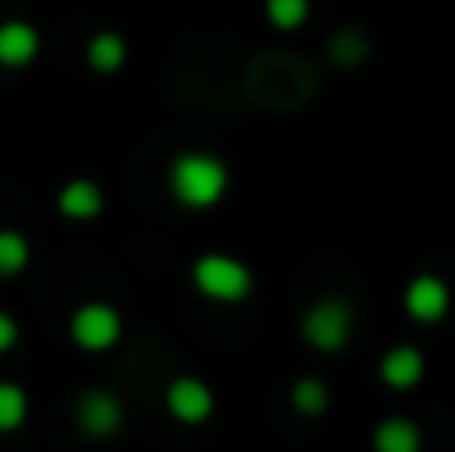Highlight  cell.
Masks as SVG:
<instances>
[{
	"mask_svg": "<svg viewBox=\"0 0 455 452\" xmlns=\"http://www.w3.org/2000/svg\"><path fill=\"white\" fill-rule=\"evenodd\" d=\"M32 56H36V32L20 20L4 24V28H0V61L16 69V64H28Z\"/></svg>",
	"mask_w": 455,
	"mask_h": 452,
	"instance_id": "11",
	"label": "cell"
},
{
	"mask_svg": "<svg viewBox=\"0 0 455 452\" xmlns=\"http://www.w3.org/2000/svg\"><path fill=\"white\" fill-rule=\"evenodd\" d=\"M328 56L336 69H355V64H363V56H368V36H363L360 28H339L336 36L328 40Z\"/></svg>",
	"mask_w": 455,
	"mask_h": 452,
	"instance_id": "12",
	"label": "cell"
},
{
	"mask_svg": "<svg viewBox=\"0 0 455 452\" xmlns=\"http://www.w3.org/2000/svg\"><path fill=\"white\" fill-rule=\"evenodd\" d=\"M24 421V392L16 384H0V432L16 429Z\"/></svg>",
	"mask_w": 455,
	"mask_h": 452,
	"instance_id": "17",
	"label": "cell"
},
{
	"mask_svg": "<svg viewBox=\"0 0 455 452\" xmlns=\"http://www.w3.org/2000/svg\"><path fill=\"white\" fill-rule=\"evenodd\" d=\"M379 376H384V384H392V389H416L419 376H424V357H419V349H411V344L387 349L384 365H379Z\"/></svg>",
	"mask_w": 455,
	"mask_h": 452,
	"instance_id": "9",
	"label": "cell"
},
{
	"mask_svg": "<svg viewBox=\"0 0 455 452\" xmlns=\"http://www.w3.org/2000/svg\"><path fill=\"white\" fill-rule=\"evenodd\" d=\"M28 261V245H24L16 232H0V272H20Z\"/></svg>",
	"mask_w": 455,
	"mask_h": 452,
	"instance_id": "18",
	"label": "cell"
},
{
	"mask_svg": "<svg viewBox=\"0 0 455 452\" xmlns=\"http://www.w3.org/2000/svg\"><path fill=\"white\" fill-rule=\"evenodd\" d=\"M248 93L256 104H304L315 93V69L312 61L291 52H267L251 64L248 72Z\"/></svg>",
	"mask_w": 455,
	"mask_h": 452,
	"instance_id": "1",
	"label": "cell"
},
{
	"mask_svg": "<svg viewBox=\"0 0 455 452\" xmlns=\"http://www.w3.org/2000/svg\"><path fill=\"white\" fill-rule=\"evenodd\" d=\"M291 405H296L304 416H320L323 408H328V389H323V381H315V376L296 381L291 384Z\"/></svg>",
	"mask_w": 455,
	"mask_h": 452,
	"instance_id": "15",
	"label": "cell"
},
{
	"mask_svg": "<svg viewBox=\"0 0 455 452\" xmlns=\"http://www.w3.org/2000/svg\"><path fill=\"white\" fill-rule=\"evenodd\" d=\"M228 189V168L216 157H204V152H188L172 165V192L180 205L188 208H208L224 197Z\"/></svg>",
	"mask_w": 455,
	"mask_h": 452,
	"instance_id": "2",
	"label": "cell"
},
{
	"mask_svg": "<svg viewBox=\"0 0 455 452\" xmlns=\"http://www.w3.org/2000/svg\"><path fill=\"white\" fill-rule=\"evenodd\" d=\"M80 429L92 432V437H112V432L120 429V421H124V408H120V400L112 397V392H84L80 397Z\"/></svg>",
	"mask_w": 455,
	"mask_h": 452,
	"instance_id": "8",
	"label": "cell"
},
{
	"mask_svg": "<svg viewBox=\"0 0 455 452\" xmlns=\"http://www.w3.org/2000/svg\"><path fill=\"white\" fill-rule=\"evenodd\" d=\"M12 341H16V325L4 317V312H0V352H4Z\"/></svg>",
	"mask_w": 455,
	"mask_h": 452,
	"instance_id": "19",
	"label": "cell"
},
{
	"mask_svg": "<svg viewBox=\"0 0 455 452\" xmlns=\"http://www.w3.org/2000/svg\"><path fill=\"white\" fill-rule=\"evenodd\" d=\"M419 445H424V437L408 416H387L376 429V452H419Z\"/></svg>",
	"mask_w": 455,
	"mask_h": 452,
	"instance_id": "10",
	"label": "cell"
},
{
	"mask_svg": "<svg viewBox=\"0 0 455 452\" xmlns=\"http://www.w3.org/2000/svg\"><path fill=\"white\" fill-rule=\"evenodd\" d=\"M168 408H172L176 421L184 424H200L212 416V389L204 381H192V376H180L168 389Z\"/></svg>",
	"mask_w": 455,
	"mask_h": 452,
	"instance_id": "7",
	"label": "cell"
},
{
	"mask_svg": "<svg viewBox=\"0 0 455 452\" xmlns=\"http://www.w3.org/2000/svg\"><path fill=\"white\" fill-rule=\"evenodd\" d=\"M264 8L275 28H299L307 20V0H264Z\"/></svg>",
	"mask_w": 455,
	"mask_h": 452,
	"instance_id": "16",
	"label": "cell"
},
{
	"mask_svg": "<svg viewBox=\"0 0 455 452\" xmlns=\"http://www.w3.org/2000/svg\"><path fill=\"white\" fill-rule=\"evenodd\" d=\"M299 333L307 336L312 349L336 352V349H344L347 336H352V312H347V304L339 301V296H323V301H315L312 309L304 312Z\"/></svg>",
	"mask_w": 455,
	"mask_h": 452,
	"instance_id": "3",
	"label": "cell"
},
{
	"mask_svg": "<svg viewBox=\"0 0 455 452\" xmlns=\"http://www.w3.org/2000/svg\"><path fill=\"white\" fill-rule=\"evenodd\" d=\"M88 61L100 72H116L120 64H124V40H120L116 32H100V36L92 40V48H88Z\"/></svg>",
	"mask_w": 455,
	"mask_h": 452,
	"instance_id": "14",
	"label": "cell"
},
{
	"mask_svg": "<svg viewBox=\"0 0 455 452\" xmlns=\"http://www.w3.org/2000/svg\"><path fill=\"white\" fill-rule=\"evenodd\" d=\"M403 304L408 312L419 320V325H435V320L448 317V304H451V293L440 277H416L403 293Z\"/></svg>",
	"mask_w": 455,
	"mask_h": 452,
	"instance_id": "5",
	"label": "cell"
},
{
	"mask_svg": "<svg viewBox=\"0 0 455 452\" xmlns=\"http://www.w3.org/2000/svg\"><path fill=\"white\" fill-rule=\"evenodd\" d=\"M72 336L84 349H108L120 336V317L108 304H84V309L72 317Z\"/></svg>",
	"mask_w": 455,
	"mask_h": 452,
	"instance_id": "6",
	"label": "cell"
},
{
	"mask_svg": "<svg viewBox=\"0 0 455 452\" xmlns=\"http://www.w3.org/2000/svg\"><path fill=\"white\" fill-rule=\"evenodd\" d=\"M60 208L68 216H92V213H100V189H96V184H88V181H72L68 189L60 192Z\"/></svg>",
	"mask_w": 455,
	"mask_h": 452,
	"instance_id": "13",
	"label": "cell"
},
{
	"mask_svg": "<svg viewBox=\"0 0 455 452\" xmlns=\"http://www.w3.org/2000/svg\"><path fill=\"white\" fill-rule=\"evenodd\" d=\"M196 288L212 301H243L251 293V272L235 256L208 253L196 261Z\"/></svg>",
	"mask_w": 455,
	"mask_h": 452,
	"instance_id": "4",
	"label": "cell"
}]
</instances>
